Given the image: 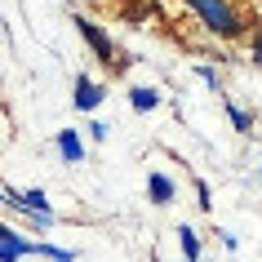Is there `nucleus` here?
<instances>
[{
  "label": "nucleus",
  "instance_id": "2eb2a0df",
  "mask_svg": "<svg viewBox=\"0 0 262 262\" xmlns=\"http://www.w3.org/2000/svg\"><path fill=\"white\" fill-rule=\"evenodd\" d=\"M195 200H200V209H213V191H209V182H195Z\"/></svg>",
  "mask_w": 262,
  "mask_h": 262
},
{
  "label": "nucleus",
  "instance_id": "423d86ee",
  "mask_svg": "<svg viewBox=\"0 0 262 262\" xmlns=\"http://www.w3.org/2000/svg\"><path fill=\"white\" fill-rule=\"evenodd\" d=\"M173 195H178V182L169 178L165 169H151L147 173V200L151 205H173Z\"/></svg>",
  "mask_w": 262,
  "mask_h": 262
},
{
  "label": "nucleus",
  "instance_id": "39448f33",
  "mask_svg": "<svg viewBox=\"0 0 262 262\" xmlns=\"http://www.w3.org/2000/svg\"><path fill=\"white\" fill-rule=\"evenodd\" d=\"M71 102H76V111H89L94 116L102 102H107V84L94 80V76H76V89H71Z\"/></svg>",
  "mask_w": 262,
  "mask_h": 262
},
{
  "label": "nucleus",
  "instance_id": "ddd939ff",
  "mask_svg": "<svg viewBox=\"0 0 262 262\" xmlns=\"http://www.w3.org/2000/svg\"><path fill=\"white\" fill-rule=\"evenodd\" d=\"M249 62H253V67H262V27L253 31V40H249Z\"/></svg>",
  "mask_w": 262,
  "mask_h": 262
},
{
  "label": "nucleus",
  "instance_id": "a211bd4d",
  "mask_svg": "<svg viewBox=\"0 0 262 262\" xmlns=\"http://www.w3.org/2000/svg\"><path fill=\"white\" fill-rule=\"evenodd\" d=\"M0 209H5V195H0Z\"/></svg>",
  "mask_w": 262,
  "mask_h": 262
},
{
  "label": "nucleus",
  "instance_id": "f03ea898",
  "mask_svg": "<svg viewBox=\"0 0 262 262\" xmlns=\"http://www.w3.org/2000/svg\"><path fill=\"white\" fill-rule=\"evenodd\" d=\"M76 31L84 36V45H89V49L98 54V62H102L107 71H124V67H129V58H124V49H120L116 40H111V31L102 27V23H94L89 14H76Z\"/></svg>",
  "mask_w": 262,
  "mask_h": 262
},
{
  "label": "nucleus",
  "instance_id": "6ab92c4d",
  "mask_svg": "<svg viewBox=\"0 0 262 262\" xmlns=\"http://www.w3.org/2000/svg\"><path fill=\"white\" fill-rule=\"evenodd\" d=\"M258 173H262V165H258Z\"/></svg>",
  "mask_w": 262,
  "mask_h": 262
},
{
  "label": "nucleus",
  "instance_id": "1a4fd4ad",
  "mask_svg": "<svg viewBox=\"0 0 262 262\" xmlns=\"http://www.w3.org/2000/svg\"><path fill=\"white\" fill-rule=\"evenodd\" d=\"M178 249H182V262H200V235L182 222L178 227Z\"/></svg>",
  "mask_w": 262,
  "mask_h": 262
},
{
  "label": "nucleus",
  "instance_id": "4468645a",
  "mask_svg": "<svg viewBox=\"0 0 262 262\" xmlns=\"http://www.w3.org/2000/svg\"><path fill=\"white\" fill-rule=\"evenodd\" d=\"M151 14H156L151 0H147V5H134V9H124V18H129V23H138V18H151Z\"/></svg>",
  "mask_w": 262,
  "mask_h": 262
},
{
  "label": "nucleus",
  "instance_id": "0eeeda50",
  "mask_svg": "<svg viewBox=\"0 0 262 262\" xmlns=\"http://www.w3.org/2000/svg\"><path fill=\"white\" fill-rule=\"evenodd\" d=\"M54 147H58V156H62V165H80L84 160V138L76 134V129H58Z\"/></svg>",
  "mask_w": 262,
  "mask_h": 262
},
{
  "label": "nucleus",
  "instance_id": "20e7f679",
  "mask_svg": "<svg viewBox=\"0 0 262 262\" xmlns=\"http://www.w3.org/2000/svg\"><path fill=\"white\" fill-rule=\"evenodd\" d=\"M23 258H36V240L0 222V262H23Z\"/></svg>",
  "mask_w": 262,
  "mask_h": 262
},
{
  "label": "nucleus",
  "instance_id": "aec40b11",
  "mask_svg": "<svg viewBox=\"0 0 262 262\" xmlns=\"http://www.w3.org/2000/svg\"><path fill=\"white\" fill-rule=\"evenodd\" d=\"M178 262H182V258H178Z\"/></svg>",
  "mask_w": 262,
  "mask_h": 262
},
{
  "label": "nucleus",
  "instance_id": "dca6fc26",
  "mask_svg": "<svg viewBox=\"0 0 262 262\" xmlns=\"http://www.w3.org/2000/svg\"><path fill=\"white\" fill-rule=\"evenodd\" d=\"M89 138H94V142H107V138H111V129H107L102 120H94V124H89Z\"/></svg>",
  "mask_w": 262,
  "mask_h": 262
},
{
  "label": "nucleus",
  "instance_id": "f8f14e48",
  "mask_svg": "<svg viewBox=\"0 0 262 262\" xmlns=\"http://www.w3.org/2000/svg\"><path fill=\"white\" fill-rule=\"evenodd\" d=\"M195 76H200V80H205L209 89H213V94L222 98V76H218V71H213V67H209V62H200V67H195Z\"/></svg>",
  "mask_w": 262,
  "mask_h": 262
},
{
  "label": "nucleus",
  "instance_id": "f3484780",
  "mask_svg": "<svg viewBox=\"0 0 262 262\" xmlns=\"http://www.w3.org/2000/svg\"><path fill=\"white\" fill-rule=\"evenodd\" d=\"M218 240H222V249H227V253H235V249H240V235H235V231H218Z\"/></svg>",
  "mask_w": 262,
  "mask_h": 262
},
{
  "label": "nucleus",
  "instance_id": "9b49d317",
  "mask_svg": "<svg viewBox=\"0 0 262 262\" xmlns=\"http://www.w3.org/2000/svg\"><path fill=\"white\" fill-rule=\"evenodd\" d=\"M36 253L49 258V262H76V249H58V245H49V240H36Z\"/></svg>",
  "mask_w": 262,
  "mask_h": 262
},
{
  "label": "nucleus",
  "instance_id": "9d476101",
  "mask_svg": "<svg viewBox=\"0 0 262 262\" xmlns=\"http://www.w3.org/2000/svg\"><path fill=\"white\" fill-rule=\"evenodd\" d=\"M222 107H227V116H231V124H235V134H253V116H249L245 107H235L231 98H222Z\"/></svg>",
  "mask_w": 262,
  "mask_h": 262
},
{
  "label": "nucleus",
  "instance_id": "6e6552de",
  "mask_svg": "<svg viewBox=\"0 0 262 262\" xmlns=\"http://www.w3.org/2000/svg\"><path fill=\"white\" fill-rule=\"evenodd\" d=\"M160 102H165V94H160L156 84H134V89H129V107L134 111H156Z\"/></svg>",
  "mask_w": 262,
  "mask_h": 262
},
{
  "label": "nucleus",
  "instance_id": "f257e3e1",
  "mask_svg": "<svg viewBox=\"0 0 262 262\" xmlns=\"http://www.w3.org/2000/svg\"><path fill=\"white\" fill-rule=\"evenodd\" d=\"M178 5H187L200 18V27L213 40H245L249 36V18L235 9V0H178Z\"/></svg>",
  "mask_w": 262,
  "mask_h": 262
},
{
  "label": "nucleus",
  "instance_id": "7ed1b4c3",
  "mask_svg": "<svg viewBox=\"0 0 262 262\" xmlns=\"http://www.w3.org/2000/svg\"><path fill=\"white\" fill-rule=\"evenodd\" d=\"M0 195H5V205L9 209H18V213H27L40 231H49L58 222V213H54V205H49V195L40 191V187H27V191H18V187H0Z\"/></svg>",
  "mask_w": 262,
  "mask_h": 262
}]
</instances>
